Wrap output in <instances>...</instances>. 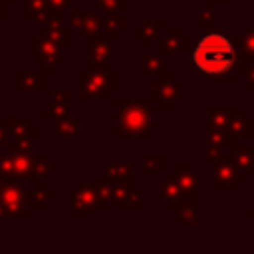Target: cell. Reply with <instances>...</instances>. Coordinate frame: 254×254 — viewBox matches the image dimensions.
I'll use <instances>...</instances> for the list:
<instances>
[{
    "instance_id": "cell-1",
    "label": "cell",
    "mask_w": 254,
    "mask_h": 254,
    "mask_svg": "<svg viewBox=\"0 0 254 254\" xmlns=\"http://www.w3.org/2000/svg\"><path fill=\"white\" fill-rule=\"evenodd\" d=\"M192 64L208 75H222L234 65V46L232 42L220 34L210 32L198 40L192 50Z\"/></svg>"
},
{
    "instance_id": "cell-2",
    "label": "cell",
    "mask_w": 254,
    "mask_h": 254,
    "mask_svg": "<svg viewBox=\"0 0 254 254\" xmlns=\"http://www.w3.org/2000/svg\"><path fill=\"white\" fill-rule=\"evenodd\" d=\"M117 135H151V105L137 101H117Z\"/></svg>"
},
{
    "instance_id": "cell-3",
    "label": "cell",
    "mask_w": 254,
    "mask_h": 254,
    "mask_svg": "<svg viewBox=\"0 0 254 254\" xmlns=\"http://www.w3.org/2000/svg\"><path fill=\"white\" fill-rule=\"evenodd\" d=\"M24 189L12 183H4L0 192V204L4 208V216H26L24 208Z\"/></svg>"
},
{
    "instance_id": "cell-4",
    "label": "cell",
    "mask_w": 254,
    "mask_h": 254,
    "mask_svg": "<svg viewBox=\"0 0 254 254\" xmlns=\"http://www.w3.org/2000/svg\"><path fill=\"white\" fill-rule=\"evenodd\" d=\"M58 60H60V46H56L48 40L46 42L38 40V44H36V62L42 64L48 71H52L54 65L58 64Z\"/></svg>"
},
{
    "instance_id": "cell-5",
    "label": "cell",
    "mask_w": 254,
    "mask_h": 254,
    "mask_svg": "<svg viewBox=\"0 0 254 254\" xmlns=\"http://www.w3.org/2000/svg\"><path fill=\"white\" fill-rule=\"evenodd\" d=\"M44 38L56 46H69V42H71L69 30L62 28V24H48L44 30Z\"/></svg>"
},
{
    "instance_id": "cell-6",
    "label": "cell",
    "mask_w": 254,
    "mask_h": 254,
    "mask_svg": "<svg viewBox=\"0 0 254 254\" xmlns=\"http://www.w3.org/2000/svg\"><path fill=\"white\" fill-rule=\"evenodd\" d=\"M2 125L6 127L8 133L16 135L18 139H34V135H36L34 129H30L26 125L24 119H2Z\"/></svg>"
},
{
    "instance_id": "cell-7",
    "label": "cell",
    "mask_w": 254,
    "mask_h": 254,
    "mask_svg": "<svg viewBox=\"0 0 254 254\" xmlns=\"http://www.w3.org/2000/svg\"><path fill=\"white\" fill-rule=\"evenodd\" d=\"M18 89L20 91H42L44 75L42 73H18Z\"/></svg>"
},
{
    "instance_id": "cell-8",
    "label": "cell",
    "mask_w": 254,
    "mask_h": 254,
    "mask_svg": "<svg viewBox=\"0 0 254 254\" xmlns=\"http://www.w3.org/2000/svg\"><path fill=\"white\" fill-rule=\"evenodd\" d=\"M109 181H113V183H119V185H131L133 187V175H131V165H125V163H121V165H113V167H109ZM129 187V189H131Z\"/></svg>"
},
{
    "instance_id": "cell-9",
    "label": "cell",
    "mask_w": 254,
    "mask_h": 254,
    "mask_svg": "<svg viewBox=\"0 0 254 254\" xmlns=\"http://www.w3.org/2000/svg\"><path fill=\"white\" fill-rule=\"evenodd\" d=\"M177 93H179V87L177 85H171L167 73L163 75L161 85L159 83L155 85V99H163V107H167V99L165 97H177Z\"/></svg>"
},
{
    "instance_id": "cell-10",
    "label": "cell",
    "mask_w": 254,
    "mask_h": 254,
    "mask_svg": "<svg viewBox=\"0 0 254 254\" xmlns=\"http://www.w3.org/2000/svg\"><path fill=\"white\" fill-rule=\"evenodd\" d=\"M48 171H50L48 161L42 155H34L32 157V167H30V173H28V181H40Z\"/></svg>"
},
{
    "instance_id": "cell-11",
    "label": "cell",
    "mask_w": 254,
    "mask_h": 254,
    "mask_svg": "<svg viewBox=\"0 0 254 254\" xmlns=\"http://www.w3.org/2000/svg\"><path fill=\"white\" fill-rule=\"evenodd\" d=\"M81 30H83V34L87 38H93V36H97L103 30V20H99L93 12H85V20H83Z\"/></svg>"
},
{
    "instance_id": "cell-12",
    "label": "cell",
    "mask_w": 254,
    "mask_h": 254,
    "mask_svg": "<svg viewBox=\"0 0 254 254\" xmlns=\"http://www.w3.org/2000/svg\"><path fill=\"white\" fill-rule=\"evenodd\" d=\"M185 42L187 40L179 36V30H171V34L163 40V54H177Z\"/></svg>"
},
{
    "instance_id": "cell-13",
    "label": "cell",
    "mask_w": 254,
    "mask_h": 254,
    "mask_svg": "<svg viewBox=\"0 0 254 254\" xmlns=\"http://www.w3.org/2000/svg\"><path fill=\"white\" fill-rule=\"evenodd\" d=\"M93 187H95V192H97V208H105L107 200L113 198V189H115V185L97 183V185H93Z\"/></svg>"
},
{
    "instance_id": "cell-14",
    "label": "cell",
    "mask_w": 254,
    "mask_h": 254,
    "mask_svg": "<svg viewBox=\"0 0 254 254\" xmlns=\"http://www.w3.org/2000/svg\"><path fill=\"white\" fill-rule=\"evenodd\" d=\"M79 133V123L73 121V119H60L58 121V127H56V135H65V137H73Z\"/></svg>"
},
{
    "instance_id": "cell-15",
    "label": "cell",
    "mask_w": 254,
    "mask_h": 254,
    "mask_svg": "<svg viewBox=\"0 0 254 254\" xmlns=\"http://www.w3.org/2000/svg\"><path fill=\"white\" fill-rule=\"evenodd\" d=\"M181 194H183V190H181V187H179V183H177L175 179H171V181H167V183L163 185V196H165L173 206L179 202Z\"/></svg>"
},
{
    "instance_id": "cell-16",
    "label": "cell",
    "mask_w": 254,
    "mask_h": 254,
    "mask_svg": "<svg viewBox=\"0 0 254 254\" xmlns=\"http://www.w3.org/2000/svg\"><path fill=\"white\" fill-rule=\"evenodd\" d=\"M159 28H161V22H159V20H153V22L145 24L143 28H137V30H135V36H137V38H143L145 44H151Z\"/></svg>"
},
{
    "instance_id": "cell-17",
    "label": "cell",
    "mask_w": 254,
    "mask_h": 254,
    "mask_svg": "<svg viewBox=\"0 0 254 254\" xmlns=\"http://www.w3.org/2000/svg\"><path fill=\"white\" fill-rule=\"evenodd\" d=\"M28 196H32V198H34V202H36V206H38V208H44L46 200H48V198H52V192H48L40 181H34V192H30Z\"/></svg>"
},
{
    "instance_id": "cell-18",
    "label": "cell",
    "mask_w": 254,
    "mask_h": 254,
    "mask_svg": "<svg viewBox=\"0 0 254 254\" xmlns=\"http://www.w3.org/2000/svg\"><path fill=\"white\" fill-rule=\"evenodd\" d=\"M67 103L69 101H60V99H56V103H54V107H50V109H46V117H50V119H64V117H67Z\"/></svg>"
},
{
    "instance_id": "cell-19",
    "label": "cell",
    "mask_w": 254,
    "mask_h": 254,
    "mask_svg": "<svg viewBox=\"0 0 254 254\" xmlns=\"http://www.w3.org/2000/svg\"><path fill=\"white\" fill-rule=\"evenodd\" d=\"M123 28V20H117L113 14H109L107 20H103V32L105 36H117V30Z\"/></svg>"
},
{
    "instance_id": "cell-20",
    "label": "cell",
    "mask_w": 254,
    "mask_h": 254,
    "mask_svg": "<svg viewBox=\"0 0 254 254\" xmlns=\"http://www.w3.org/2000/svg\"><path fill=\"white\" fill-rule=\"evenodd\" d=\"M71 200H73V204H71V216H87L89 214V208L91 206H87L77 194H71Z\"/></svg>"
},
{
    "instance_id": "cell-21",
    "label": "cell",
    "mask_w": 254,
    "mask_h": 254,
    "mask_svg": "<svg viewBox=\"0 0 254 254\" xmlns=\"http://www.w3.org/2000/svg\"><path fill=\"white\" fill-rule=\"evenodd\" d=\"M91 54L93 56H101V58H107L113 54V48L107 46L105 42H97V40H91Z\"/></svg>"
},
{
    "instance_id": "cell-22",
    "label": "cell",
    "mask_w": 254,
    "mask_h": 254,
    "mask_svg": "<svg viewBox=\"0 0 254 254\" xmlns=\"http://www.w3.org/2000/svg\"><path fill=\"white\" fill-rule=\"evenodd\" d=\"M48 6H50L48 0H26V12H28V18H30L32 14H36V12L46 10Z\"/></svg>"
},
{
    "instance_id": "cell-23",
    "label": "cell",
    "mask_w": 254,
    "mask_h": 254,
    "mask_svg": "<svg viewBox=\"0 0 254 254\" xmlns=\"http://www.w3.org/2000/svg\"><path fill=\"white\" fill-rule=\"evenodd\" d=\"M141 206H143L141 194L135 192V190H129V194H127V198L123 202V208H141Z\"/></svg>"
},
{
    "instance_id": "cell-24",
    "label": "cell",
    "mask_w": 254,
    "mask_h": 254,
    "mask_svg": "<svg viewBox=\"0 0 254 254\" xmlns=\"http://www.w3.org/2000/svg\"><path fill=\"white\" fill-rule=\"evenodd\" d=\"M143 69H145L147 73L159 71V69H161V58H159V56H147L145 62H143Z\"/></svg>"
},
{
    "instance_id": "cell-25",
    "label": "cell",
    "mask_w": 254,
    "mask_h": 254,
    "mask_svg": "<svg viewBox=\"0 0 254 254\" xmlns=\"http://www.w3.org/2000/svg\"><path fill=\"white\" fill-rule=\"evenodd\" d=\"M145 171L147 173H159L161 171V157L159 155H153L145 161Z\"/></svg>"
},
{
    "instance_id": "cell-26",
    "label": "cell",
    "mask_w": 254,
    "mask_h": 254,
    "mask_svg": "<svg viewBox=\"0 0 254 254\" xmlns=\"http://www.w3.org/2000/svg\"><path fill=\"white\" fill-rule=\"evenodd\" d=\"M101 6L109 12V14H115L117 10H121L125 6V0H101Z\"/></svg>"
},
{
    "instance_id": "cell-27",
    "label": "cell",
    "mask_w": 254,
    "mask_h": 254,
    "mask_svg": "<svg viewBox=\"0 0 254 254\" xmlns=\"http://www.w3.org/2000/svg\"><path fill=\"white\" fill-rule=\"evenodd\" d=\"M83 20H85V12H79V10H73L71 12V24L77 28V26H83Z\"/></svg>"
},
{
    "instance_id": "cell-28",
    "label": "cell",
    "mask_w": 254,
    "mask_h": 254,
    "mask_svg": "<svg viewBox=\"0 0 254 254\" xmlns=\"http://www.w3.org/2000/svg\"><path fill=\"white\" fill-rule=\"evenodd\" d=\"M212 20H214V18H212V12H202V14L198 16V26H202V28H204V26H210Z\"/></svg>"
},
{
    "instance_id": "cell-29",
    "label": "cell",
    "mask_w": 254,
    "mask_h": 254,
    "mask_svg": "<svg viewBox=\"0 0 254 254\" xmlns=\"http://www.w3.org/2000/svg\"><path fill=\"white\" fill-rule=\"evenodd\" d=\"M48 4L52 6V8H65V6H69V0H48Z\"/></svg>"
},
{
    "instance_id": "cell-30",
    "label": "cell",
    "mask_w": 254,
    "mask_h": 254,
    "mask_svg": "<svg viewBox=\"0 0 254 254\" xmlns=\"http://www.w3.org/2000/svg\"><path fill=\"white\" fill-rule=\"evenodd\" d=\"M54 97L60 99V101H69V93H67V91H64V93H62V91H56Z\"/></svg>"
},
{
    "instance_id": "cell-31",
    "label": "cell",
    "mask_w": 254,
    "mask_h": 254,
    "mask_svg": "<svg viewBox=\"0 0 254 254\" xmlns=\"http://www.w3.org/2000/svg\"><path fill=\"white\" fill-rule=\"evenodd\" d=\"M244 46H248V48H244V50H254V34L248 36V40L244 42Z\"/></svg>"
},
{
    "instance_id": "cell-32",
    "label": "cell",
    "mask_w": 254,
    "mask_h": 254,
    "mask_svg": "<svg viewBox=\"0 0 254 254\" xmlns=\"http://www.w3.org/2000/svg\"><path fill=\"white\" fill-rule=\"evenodd\" d=\"M0 18H6V0H0Z\"/></svg>"
},
{
    "instance_id": "cell-33",
    "label": "cell",
    "mask_w": 254,
    "mask_h": 254,
    "mask_svg": "<svg viewBox=\"0 0 254 254\" xmlns=\"http://www.w3.org/2000/svg\"><path fill=\"white\" fill-rule=\"evenodd\" d=\"M2 127H4V125H2V121H0V143H4V131H2Z\"/></svg>"
},
{
    "instance_id": "cell-34",
    "label": "cell",
    "mask_w": 254,
    "mask_h": 254,
    "mask_svg": "<svg viewBox=\"0 0 254 254\" xmlns=\"http://www.w3.org/2000/svg\"><path fill=\"white\" fill-rule=\"evenodd\" d=\"M4 183H6V179H4V177H0V192H2V187H4Z\"/></svg>"
},
{
    "instance_id": "cell-35",
    "label": "cell",
    "mask_w": 254,
    "mask_h": 254,
    "mask_svg": "<svg viewBox=\"0 0 254 254\" xmlns=\"http://www.w3.org/2000/svg\"><path fill=\"white\" fill-rule=\"evenodd\" d=\"M2 214H4V208H2V204H0V216H2Z\"/></svg>"
},
{
    "instance_id": "cell-36",
    "label": "cell",
    "mask_w": 254,
    "mask_h": 254,
    "mask_svg": "<svg viewBox=\"0 0 254 254\" xmlns=\"http://www.w3.org/2000/svg\"><path fill=\"white\" fill-rule=\"evenodd\" d=\"M0 121H2V119H0Z\"/></svg>"
},
{
    "instance_id": "cell-37",
    "label": "cell",
    "mask_w": 254,
    "mask_h": 254,
    "mask_svg": "<svg viewBox=\"0 0 254 254\" xmlns=\"http://www.w3.org/2000/svg\"><path fill=\"white\" fill-rule=\"evenodd\" d=\"M6 2H8V0H6Z\"/></svg>"
}]
</instances>
